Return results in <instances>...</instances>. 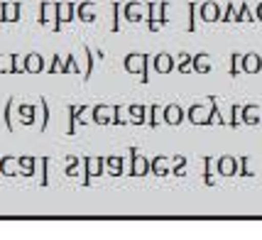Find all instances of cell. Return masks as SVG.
<instances>
[{
    "mask_svg": "<svg viewBox=\"0 0 262 240\" xmlns=\"http://www.w3.org/2000/svg\"><path fill=\"white\" fill-rule=\"evenodd\" d=\"M0 20H5V3H0Z\"/></svg>",
    "mask_w": 262,
    "mask_h": 240,
    "instance_id": "cell-48",
    "label": "cell"
},
{
    "mask_svg": "<svg viewBox=\"0 0 262 240\" xmlns=\"http://www.w3.org/2000/svg\"><path fill=\"white\" fill-rule=\"evenodd\" d=\"M83 167H86V184H89L91 177H101L103 174L105 157H86V160H83Z\"/></svg>",
    "mask_w": 262,
    "mask_h": 240,
    "instance_id": "cell-10",
    "label": "cell"
},
{
    "mask_svg": "<svg viewBox=\"0 0 262 240\" xmlns=\"http://www.w3.org/2000/svg\"><path fill=\"white\" fill-rule=\"evenodd\" d=\"M199 17H201L204 23H216V20H221V8H218V3H213V0L201 3V5H199Z\"/></svg>",
    "mask_w": 262,
    "mask_h": 240,
    "instance_id": "cell-7",
    "label": "cell"
},
{
    "mask_svg": "<svg viewBox=\"0 0 262 240\" xmlns=\"http://www.w3.org/2000/svg\"><path fill=\"white\" fill-rule=\"evenodd\" d=\"M238 171L243 177H255V171L250 169V155H243L238 157Z\"/></svg>",
    "mask_w": 262,
    "mask_h": 240,
    "instance_id": "cell-30",
    "label": "cell"
},
{
    "mask_svg": "<svg viewBox=\"0 0 262 240\" xmlns=\"http://www.w3.org/2000/svg\"><path fill=\"white\" fill-rule=\"evenodd\" d=\"M127 115H130V120L135 123V125H142L145 120H147V108L145 105H127Z\"/></svg>",
    "mask_w": 262,
    "mask_h": 240,
    "instance_id": "cell-19",
    "label": "cell"
},
{
    "mask_svg": "<svg viewBox=\"0 0 262 240\" xmlns=\"http://www.w3.org/2000/svg\"><path fill=\"white\" fill-rule=\"evenodd\" d=\"M196 12H199V5H196V3H189V15H191V17H189V25H186V30H189V32H194L196 30Z\"/></svg>",
    "mask_w": 262,
    "mask_h": 240,
    "instance_id": "cell-42",
    "label": "cell"
},
{
    "mask_svg": "<svg viewBox=\"0 0 262 240\" xmlns=\"http://www.w3.org/2000/svg\"><path fill=\"white\" fill-rule=\"evenodd\" d=\"M123 12H125V20H130V23L147 20V3H140V0H127V3H123Z\"/></svg>",
    "mask_w": 262,
    "mask_h": 240,
    "instance_id": "cell-3",
    "label": "cell"
},
{
    "mask_svg": "<svg viewBox=\"0 0 262 240\" xmlns=\"http://www.w3.org/2000/svg\"><path fill=\"white\" fill-rule=\"evenodd\" d=\"M208 115H211V108L206 111L201 103H194V105L186 111V118H189L194 125H208Z\"/></svg>",
    "mask_w": 262,
    "mask_h": 240,
    "instance_id": "cell-9",
    "label": "cell"
},
{
    "mask_svg": "<svg viewBox=\"0 0 262 240\" xmlns=\"http://www.w3.org/2000/svg\"><path fill=\"white\" fill-rule=\"evenodd\" d=\"M0 74H15L12 54H0Z\"/></svg>",
    "mask_w": 262,
    "mask_h": 240,
    "instance_id": "cell-29",
    "label": "cell"
},
{
    "mask_svg": "<svg viewBox=\"0 0 262 240\" xmlns=\"http://www.w3.org/2000/svg\"><path fill=\"white\" fill-rule=\"evenodd\" d=\"M15 61V74H27V57L25 54H12Z\"/></svg>",
    "mask_w": 262,
    "mask_h": 240,
    "instance_id": "cell-34",
    "label": "cell"
},
{
    "mask_svg": "<svg viewBox=\"0 0 262 240\" xmlns=\"http://www.w3.org/2000/svg\"><path fill=\"white\" fill-rule=\"evenodd\" d=\"M162 115H164V123H169V125H179L184 120V111L177 105V103H169V105H164V111H162Z\"/></svg>",
    "mask_w": 262,
    "mask_h": 240,
    "instance_id": "cell-12",
    "label": "cell"
},
{
    "mask_svg": "<svg viewBox=\"0 0 262 240\" xmlns=\"http://www.w3.org/2000/svg\"><path fill=\"white\" fill-rule=\"evenodd\" d=\"M39 108H42V125H39V130H47V123H49V105H47L45 96L39 98Z\"/></svg>",
    "mask_w": 262,
    "mask_h": 240,
    "instance_id": "cell-40",
    "label": "cell"
},
{
    "mask_svg": "<svg viewBox=\"0 0 262 240\" xmlns=\"http://www.w3.org/2000/svg\"><path fill=\"white\" fill-rule=\"evenodd\" d=\"M167 10H169V3L167 0L147 3V25L152 32H157L162 25H167Z\"/></svg>",
    "mask_w": 262,
    "mask_h": 240,
    "instance_id": "cell-1",
    "label": "cell"
},
{
    "mask_svg": "<svg viewBox=\"0 0 262 240\" xmlns=\"http://www.w3.org/2000/svg\"><path fill=\"white\" fill-rule=\"evenodd\" d=\"M54 20H57V3L42 0V5H39V23L47 25V23H54Z\"/></svg>",
    "mask_w": 262,
    "mask_h": 240,
    "instance_id": "cell-14",
    "label": "cell"
},
{
    "mask_svg": "<svg viewBox=\"0 0 262 240\" xmlns=\"http://www.w3.org/2000/svg\"><path fill=\"white\" fill-rule=\"evenodd\" d=\"M79 123V105H69V135H74Z\"/></svg>",
    "mask_w": 262,
    "mask_h": 240,
    "instance_id": "cell-32",
    "label": "cell"
},
{
    "mask_svg": "<svg viewBox=\"0 0 262 240\" xmlns=\"http://www.w3.org/2000/svg\"><path fill=\"white\" fill-rule=\"evenodd\" d=\"M191 69H194L196 74H208V71H211V59H208V54H206V52L196 54L194 61H191Z\"/></svg>",
    "mask_w": 262,
    "mask_h": 240,
    "instance_id": "cell-20",
    "label": "cell"
},
{
    "mask_svg": "<svg viewBox=\"0 0 262 240\" xmlns=\"http://www.w3.org/2000/svg\"><path fill=\"white\" fill-rule=\"evenodd\" d=\"M230 113H233V118H230L228 125H230V127H238L240 120H243V105H238V103H235V105L230 108Z\"/></svg>",
    "mask_w": 262,
    "mask_h": 240,
    "instance_id": "cell-37",
    "label": "cell"
},
{
    "mask_svg": "<svg viewBox=\"0 0 262 240\" xmlns=\"http://www.w3.org/2000/svg\"><path fill=\"white\" fill-rule=\"evenodd\" d=\"M191 61H194V57H191V54H186V52H182V54H179V64H177V71H189V69H191Z\"/></svg>",
    "mask_w": 262,
    "mask_h": 240,
    "instance_id": "cell-36",
    "label": "cell"
},
{
    "mask_svg": "<svg viewBox=\"0 0 262 240\" xmlns=\"http://www.w3.org/2000/svg\"><path fill=\"white\" fill-rule=\"evenodd\" d=\"M213 164H216V160H213V157H204V167H206L204 179H206V184H208V186H213Z\"/></svg>",
    "mask_w": 262,
    "mask_h": 240,
    "instance_id": "cell-31",
    "label": "cell"
},
{
    "mask_svg": "<svg viewBox=\"0 0 262 240\" xmlns=\"http://www.w3.org/2000/svg\"><path fill=\"white\" fill-rule=\"evenodd\" d=\"M130 157H133V164H130V174L133 177H145V174H152V164L145 155H140L135 147L130 149Z\"/></svg>",
    "mask_w": 262,
    "mask_h": 240,
    "instance_id": "cell-4",
    "label": "cell"
},
{
    "mask_svg": "<svg viewBox=\"0 0 262 240\" xmlns=\"http://www.w3.org/2000/svg\"><path fill=\"white\" fill-rule=\"evenodd\" d=\"M93 123L98 125H113V118H115V105H96L91 111Z\"/></svg>",
    "mask_w": 262,
    "mask_h": 240,
    "instance_id": "cell-5",
    "label": "cell"
},
{
    "mask_svg": "<svg viewBox=\"0 0 262 240\" xmlns=\"http://www.w3.org/2000/svg\"><path fill=\"white\" fill-rule=\"evenodd\" d=\"M230 61H233V64H230V76H240V74H243V54H240V52H233V54H230Z\"/></svg>",
    "mask_w": 262,
    "mask_h": 240,
    "instance_id": "cell-28",
    "label": "cell"
},
{
    "mask_svg": "<svg viewBox=\"0 0 262 240\" xmlns=\"http://www.w3.org/2000/svg\"><path fill=\"white\" fill-rule=\"evenodd\" d=\"M93 10H96V3H93V0H83V3L76 5V17L83 20V23H93V20H96Z\"/></svg>",
    "mask_w": 262,
    "mask_h": 240,
    "instance_id": "cell-13",
    "label": "cell"
},
{
    "mask_svg": "<svg viewBox=\"0 0 262 240\" xmlns=\"http://www.w3.org/2000/svg\"><path fill=\"white\" fill-rule=\"evenodd\" d=\"M67 71H71V74H79V67H76V61H74V57H71V54H67Z\"/></svg>",
    "mask_w": 262,
    "mask_h": 240,
    "instance_id": "cell-47",
    "label": "cell"
},
{
    "mask_svg": "<svg viewBox=\"0 0 262 240\" xmlns=\"http://www.w3.org/2000/svg\"><path fill=\"white\" fill-rule=\"evenodd\" d=\"M120 10H123V3H113V25H111L113 32L120 30Z\"/></svg>",
    "mask_w": 262,
    "mask_h": 240,
    "instance_id": "cell-38",
    "label": "cell"
},
{
    "mask_svg": "<svg viewBox=\"0 0 262 240\" xmlns=\"http://www.w3.org/2000/svg\"><path fill=\"white\" fill-rule=\"evenodd\" d=\"M42 69H45L42 54H37V52H32V54H27V74H39Z\"/></svg>",
    "mask_w": 262,
    "mask_h": 240,
    "instance_id": "cell-24",
    "label": "cell"
},
{
    "mask_svg": "<svg viewBox=\"0 0 262 240\" xmlns=\"http://www.w3.org/2000/svg\"><path fill=\"white\" fill-rule=\"evenodd\" d=\"M105 167H111L113 177L125 174V157H105Z\"/></svg>",
    "mask_w": 262,
    "mask_h": 240,
    "instance_id": "cell-22",
    "label": "cell"
},
{
    "mask_svg": "<svg viewBox=\"0 0 262 240\" xmlns=\"http://www.w3.org/2000/svg\"><path fill=\"white\" fill-rule=\"evenodd\" d=\"M255 20H262V3L257 5V15H255Z\"/></svg>",
    "mask_w": 262,
    "mask_h": 240,
    "instance_id": "cell-49",
    "label": "cell"
},
{
    "mask_svg": "<svg viewBox=\"0 0 262 240\" xmlns=\"http://www.w3.org/2000/svg\"><path fill=\"white\" fill-rule=\"evenodd\" d=\"M17 115H20V120H23L25 125H32L34 118H37V108H34V105H27V103H23V105L17 108Z\"/></svg>",
    "mask_w": 262,
    "mask_h": 240,
    "instance_id": "cell-23",
    "label": "cell"
},
{
    "mask_svg": "<svg viewBox=\"0 0 262 240\" xmlns=\"http://www.w3.org/2000/svg\"><path fill=\"white\" fill-rule=\"evenodd\" d=\"M216 169L223 177H233V174H238V160L230 157V155H221L216 160Z\"/></svg>",
    "mask_w": 262,
    "mask_h": 240,
    "instance_id": "cell-8",
    "label": "cell"
},
{
    "mask_svg": "<svg viewBox=\"0 0 262 240\" xmlns=\"http://www.w3.org/2000/svg\"><path fill=\"white\" fill-rule=\"evenodd\" d=\"M0 174H20V162L17 157H0Z\"/></svg>",
    "mask_w": 262,
    "mask_h": 240,
    "instance_id": "cell-18",
    "label": "cell"
},
{
    "mask_svg": "<svg viewBox=\"0 0 262 240\" xmlns=\"http://www.w3.org/2000/svg\"><path fill=\"white\" fill-rule=\"evenodd\" d=\"M49 74H57V71H61V74H67V61H64V57L61 54H57L54 57V61H52V67L47 69Z\"/></svg>",
    "mask_w": 262,
    "mask_h": 240,
    "instance_id": "cell-33",
    "label": "cell"
},
{
    "mask_svg": "<svg viewBox=\"0 0 262 240\" xmlns=\"http://www.w3.org/2000/svg\"><path fill=\"white\" fill-rule=\"evenodd\" d=\"M12 101L15 98H8V103H5V125H8V130H15V125H12V115H10V108H12Z\"/></svg>",
    "mask_w": 262,
    "mask_h": 240,
    "instance_id": "cell-43",
    "label": "cell"
},
{
    "mask_svg": "<svg viewBox=\"0 0 262 240\" xmlns=\"http://www.w3.org/2000/svg\"><path fill=\"white\" fill-rule=\"evenodd\" d=\"M113 123H115V125H123V123H127V108H123V105H115Z\"/></svg>",
    "mask_w": 262,
    "mask_h": 240,
    "instance_id": "cell-41",
    "label": "cell"
},
{
    "mask_svg": "<svg viewBox=\"0 0 262 240\" xmlns=\"http://www.w3.org/2000/svg\"><path fill=\"white\" fill-rule=\"evenodd\" d=\"M184 169H186L184 155H174V169H171V174H174V177H184Z\"/></svg>",
    "mask_w": 262,
    "mask_h": 240,
    "instance_id": "cell-35",
    "label": "cell"
},
{
    "mask_svg": "<svg viewBox=\"0 0 262 240\" xmlns=\"http://www.w3.org/2000/svg\"><path fill=\"white\" fill-rule=\"evenodd\" d=\"M147 125H152V127H157L164 120V115H162V108L157 105V103H152V105H147Z\"/></svg>",
    "mask_w": 262,
    "mask_h": 240,
    "instance_id": "cell-25",
    "label": "cell"
},
{
    "mask_svg": "<svg viewBox=\"0 0 262 240\" xmlns=\"http://www.w3.org/2000/svg\"><path fill=\"white\" fill-rule=\"evenodd\" d=\"M17 162H20V174H25V177L37 174V157H32V155H23V157H17Z\"/></svg>",
    "mask_w": 262,
    "mask_h": 240,
    "instance_id": "cell-17",
    "label": "cell"
},
{
    "mask_svg": "<svg viewBox=\"0 0 262 240\" xmlns=\"http://www.w3.org/2000/svg\"><path fill=\"white\" fill-rule=\"evenodd\" d=\"M223 15H226L223 20H228V23H238V10H235L233 5H228V8H226V12H223Z\"/></svg>",
    "mask_w": 262,
    "mask_h": 240,
    "instance_id": "cell-45",
    "label": "cell"
},
{
    "mask_svg": "<svg viewBox=\"0 0 262 240\" xmlns=\"http://www.w3.org/2000/svg\"><path fill=\"white\" fill-rule=\"evenodd\" d=\"M206 101H208V105H211L208 125H226V120H223V115H221V111H218V105H216V96H208Z\"/></svg>",
    "mask_w": 262,
    "mask_h": 240,
    "instance_id": "cell-21",
    "label": "cell"
},
{
    "mask_svg": "<svg viewBox=\"0 0 262 240\" xmlns=\"http://www.w3.org/2000/svg\"><path fill=\"white\" fill-rule=\"evenodd\" d=\"M260 69H262V57L260 54H255V52L243 54V71H245V74H257Z\"/></svg>",
    "mask_w": 262,
    "mask_h": 240,
    "instance_id": "cell-15",
    "label": "cell"
},
{
    "mask_svg": "<svg viewBox=\"0 0 262 240\" xmlns=\"http://www.w3.org/2000/svg\"><path fill=\"white\" fill-rule=\"evenodd\" d=\"M74 12H76V3H57V20H54V30L61 27V23H69V20H74Z\"/></svg>",
    "mask_w": 262,
    "mask_h": 240,
    "instance_id": "cell-6",
    "label": "cell"
},
{
    "mask_svg": "<svg viewBox=\"0 0 262 240\" xmlns=\"http://www.w3.org/2000/svg\"><path fill=\"white\" fill-rule=\"evenodd\" d=\"M20 20V3H5V23H17Z\"/></svg>",
    "mask_w": 262,
    "mask_h": 240,
    "instance_id": "cell-27",
    "label": "cell"
},
{
    "mask_svg": "<svg viewBox=\"0 0 262 240\" xmlns=\"http://www.w3.org/2000/svg\"><path fill=\"white\" fill-rule=\"evenodd\" d=\"M76 164H79L76 157H69V162H67V174L69 177H74V174H76Z\"/></svg>",
    "mask_w": 262,
    "mask_h": 240,
    "instance_id": "cell-46",
    "label": "cell"
},
{
    "mask_svg": "<svg viewBox=\"0 0 262 240\" xmlns=\"http://www.w3.org/2000/svg\"><path fill=\"white\" fill-rule=\"evenodd\" d=\"M262 118V111L260 105H243V123H248V125H257Z\"/></svg>",
    "mask_w": 262,
    "mask_h": 240,
    "instance_id": "cell-16",
    "label": "cell"
},
{
    "mask_svg": "<svg viewBox=\"0 0 262 240\" xmlns=\"http://www.w3.org/2000/svg\"><path fill=\"white\" fill-rule=\"evenodd\" d=\"M83 54H86V81H89V76H91V71H93V57H91V49H89V47H83Z\"/></svg>",
    "mask_w": 262,
    "mask_h": 240,
    "instance_id": "cell-44",
    "label": "cell"
},
{
    "mask_svg": "<svg viewBox=\"0 0 262 240\" xmlns=\"http://www.w3.org/2000/svg\"><path fill=\"white\" fill-rule=\"evenodd\" d=\"M152 164V174H157V177H164V174H171L169 169H167V157L164 155H157L155 160L149 162Z\"/></svg>",
    "mask_w": 262,
    "mask_h": 240,
    "instance_id": "cell-26",
    "label": "cell"
},
{
    "mask_svg": "<svg viewBox=\"0 0 262 240\" xmlns=\"http://www.w3.org/2000/svg\"><path fill=\"white\" fill-rule=\"evenodd\" d=\"M238 23H255V17H252L250 8H248L245 3L240 5V10H238Z\"/></svg>",
    "mask_w": 262,
    "mask_h": 240,
    "instance_id": "cell-39",
    "label": "cell"
},
{
    "mask_svg": "<svg viewBox=\"0 0 262 240\" xmlns=\"http://www.w3.org/2000/svg\"><path fill=\"white\" fill-rule=\"evenodd\" d=\"M155 69H157V74H169V71H174L177 69V61H174V57L171 54H167V52H162V54H157L155 57Z\"/></svg>",
    "mask_w": 262,
    "mask_h": 240,
    "instance_id": "cell-11",
    "label": "cell"
},
{
    "mask_svg": "<svg viewBox=\"0 0 262 240\" xmlns=\"http://www.w3.org/2000/svg\"><path fill=\"white\" fill-rule=\"evenodd\" d=\"M147 64H149V57L147 54H140V52H133L125 57V71L130 74H140V81L147 83L149 76H147Z\"/></svg>",
    "mask_w": 262,
    "mask_h": 240,
    "instance_id": "cell-2",
    "label": "cell"
}]
</instances>
